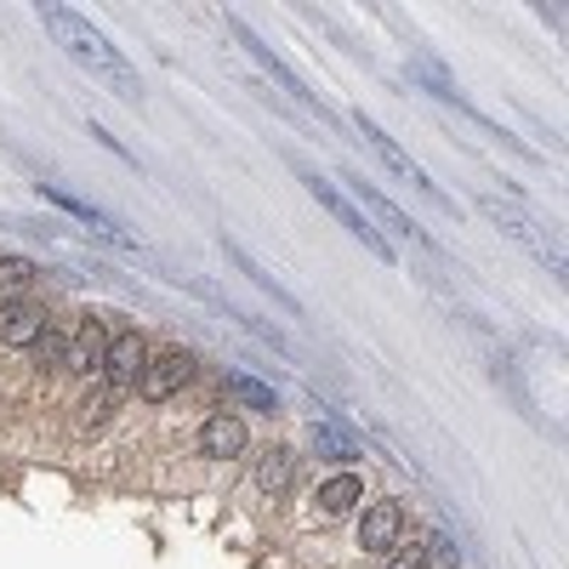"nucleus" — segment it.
Instances as JSON below:
<instances>
[{"instance_id":"4be33fe9","label":"nucleus","mask_w":569,"mask_h":569,"mask_svg":"<svg viewBox=\"0 0 569 569\" xmlns=\"http://www.w3.org/2000/svg\"><path fill=\"white\" fill-rule=\"evenodd\" d=\"M388 569H427V552H421V547H399V552L388 558Z\"/></svg>"},{"instance_id":"0eeeda50","label":"nucleus","mask_w":569,"mask_h":569,"mask_svg":"<svg viewBox=\"0 0 569 569\" xmlns=\"http://www.w3.org/2000/svg\"><path fill=\"white\" fill-rule=\"evenodd\" d=\"M246 445H251V433H246V421H240V416H211V421H206V433H200V450L217 456V461L246 456Z\"/></svg>"},{"instance_id":"f03ea898","label":"nucleus","mask_w":569,"mask_h":569,"mask_svg":"<svg viewBox=\"0 0 569 569\" xmlns=\"http://www.w3.org/2000/svg\"><path fill=\"white\" fill-rule=\"evenodd\" d=\"M194 376H200V359H194V353H182V348H171V353H160V359L142 365L137 393L149 399V405H160V399H177L188 382H194Z\"/></svg>"},{"instance_id":"412c9836","label":"nucleus","mask_w":569,"mask_h":569,"mask_svg":"<svg viewBox=\"0 0 569 569\" xmlns=\"http://www.w3.org/2000/svg\"><path fill=\"white\" fill-rule=\"evenodd\" d=\"M63 353H69V337L46 325V330H40V342H34V359H40V365H63Z\"/></svg>"},{"instance_id":"4468645a","label":"nucleus","mask_w":569,"mask_h":569,"mask_svg":"<svg viewBox=\"0 0 569 569\" xmlns=\"http://www.w3.org/2000/svg\"><path fill=\"white\" fill-rule=\"evenodd\" d=\"M233 34H240V40H246V52H251V58H257V63H262V69H268V74H273V80L284 86V91H297V98H308V91H302V80H297L291 69H284V63H279V58L268 52V46H262V40H257V34L246 29V23H233Z\"/></svg>"},{"instance_id":"39448f33","label":"nucleus","mask_w":569,"mask_h":569,"mask_svg":"<svg viewBox=\"0 0 569 569\" xmlns=\"http://www.w3.org/2000/svg\"><path fill=\"white\" fill-rule=\"evenodd\" d=\"M359 131L370 137V149H376V154H382V166H388V171H393L399 182H410V188H421V194H433V182H427V171H421V166H416V160H410V154L399 149V142H393V137H388L382 126H376V120H370V114H359Z\"/></svg>"},{"instance_id":"ddd939ff","label":"nucleus","mask_w":569,"mask_h":569,"mask_svg":"<svg viewBox=\"0 0 569 569\" xmlns=\"http://www.w3.org/2000/svg\"><path fill=\"white\" fill-rule=\"evenodd\" d=\"M348 182H353V194H359L376 217H382V222H393L399 233H410V240H427V233H421V228H416V222H410V217H405V211L388 200V194H376V188H370V182H359V177H348Z\"/></svg>"},{"instance_id":"2eb2a0df","label":"nucleus","mask_w":569,"mask_h":569,"mask_svg":"<svg viewBox=\"0 0 569 569\" xmlns=\"http://www.w3.org/2000/svg\"><path fill=\"white\" fill-rule=\"evenodd\" d=\"M359 496H365L359 479H353V472H342V479H330V485L319 490V507H325V512H353Z\"/></svg>"},{"instance_id":"1a4fd4ad","label":"nucleus","mask_w":569,"mask_h":569,"mask_svg":"<svg viewBox=\"0 0 569 569\" xmlns=\"http://www.w3.org/2000/svg\"><path fill=\"white\" fill-rule=\"evenodd\" d=\"M485 211H490V217L501 222V233H507V240H525L530 251H541L547 262H558V257L547 251V240H541V228H536V222H530L525 211H512V206H501V200H485Z\"/></svg>"},{"instance_id":"5701e85b","label":"nucleus","mask_w":569,"mask_h":569,"mask_svg":"<svg viewBox=\"0 0 569 569\" xmlns=\"http://www.w3.org/2000/svg\"><path fill=\"white\" fill-rule=\"evenodd\" d=\"M427 547H439V563H445V569H456V563H461V552H456V547H450L445 536H433V541H427Z\"/></svg>"},{"instance_id":"7ed1b4c3","label":"nucleus","mask_w":569,"mask_h":569,"mask_svg":"<svg viewBox=\"0 0 569 569\" xmlns=\"http://www.w3.org/2000/svg\"><path fill=\"white\" fill-rule=\"evenodd\" d=\"M302 182H308V194H313V200H319V206H325L330 217H337V222H342V228L353 233L359 246H370L376 257H388V262H393V246H388V233H376V228L365 222V211H359V206H348V200L337 194V188H330L325 177H313V171H302Z\"/></svg>"},{"instance_id":"6ab92c4d","label":"nucleus","mask_w":569,"mask_h":569,"mask_svg":"<svg viewBox=\"0 0 569 569\" xmlns=\"http://www.w3.org/2000/svg\"><path fill=\"white\" fill-rule=\"evenodd\" d=\"M228 388H233V393H240V399H246L251 410H279V399H273V388H262V382H257V376H228Z\"/></svg>"},{"instance_id":"a211bd4d","label":"nucleus","mask_w":569,"mask_h":569,"mask_svg":"<svg viewBox=\"0 0 569 569\" xmlns=\"http://www.w3.org/2000/svg\"><path fill=\"white\" fill-rule=\"evenodd\" d=\"M222 251H228V257H233V262H240V268H246V273H251V279H257V284H262V291H268V297H273V302H279V308H297V297H291V291H279V284H273V279H268V273H262V268H257V262H251V257H246V251H240V246H233V240H228V246H222Z\"/></svg>"},{"instance_id":"20e7f679","label":"nucleus","mask_w":569,"mask_h":569,"mask_svg":"<svg viewBox=\"0 0 569 569\" xmlns=\"http://www.w3.org/2000/svg\"><path fill=\"white\" fill-rule=\"evenodd\" d=\"M142 365H149V342H142L137 330H114V337H109V359H103L109 388H114V393L131 388L137 376H142Z\"/></svg>"},{"instance_id":"f3484780","label":"nucleus","mask_w":569,"mask_h":569,"mask_svg":"<svg viewBox=\"0 0 569 569\" xmlns=\"http://www.w3.org/2000/svg\"><path fill=\"white\" fill-rule=\"evenodd\" d=\"M29 284H34V268H29V262H18V257L0 262V302H18Z\"/></svg>"},{"instance_id":"9b49d317","label":"nucleus","mask_w":569,"mask_h":569,"mask_svg":"<svg viewBox=\"0 0 569 569\" xmlns=\"http://www.w3.org/2000/svg\"><path fill=\"white\" fill-rule=\"evenodd\" d=\"M257 485L268 490V496H284L297 485V456L291 450H268L262 461H257Z\"/></svg>"},{"instance_id":"6e6552de","label":"nucleus","mask_w":569,"mask_h":569,"mask_svg":"<svg viewBox=\"0 0 569 569\" xmlns=\"http://www.w3.org/2000/svg\"><path fill=\"white\" fill-rule=\"evenodd\" d=\"M399 525H405L399 507H393V501H376V507L359 518V547H365V552H388V547L399 541Z\"/></svg>"},{"instance_id":"aec40b11","label":"nucleus","mask_w":569,"mask_h":569,"mask_svg":"<svg viewBox=\"0 0 569 569\" xmlns=\"http://www.w3.org/2000/svg\"><path fill=\"white\" fill-rule=\"evenodd\" d=\"M114 405H120V393H114L109 382H103V388H91V393H86V405H80V410H86V427L109 421V410H114Z\"/></svg>"},{"instance_id":"423d86ee","label":"nucleus","mask_w":569,"mask_h":569,"mask_svg":"<svg viewBox=\"0 0 569 569\" xmlns=\"http://www.w3.org/2000/svg\"><path fill=\"white\" fill-rule=\"evenodd\" d=\"M103 359H109V330H103L98 319H80V330L69 337L63 365H69V370H80V376H91V370H103Z\"/></svg>"},{"instance_id":"9d476101","label":"nucleus","mask_w":569,"mask_h":569,"mask_svg":"<svg viewBox=\"0 0 569 569\" xmlns=\"http://www.w3.org/2000/svg\"><path fill=\"white\" fill-rule=\"evenodd\" d=\"M40 330H46L40 308H7V319H0V342H7V348H34Z\"/></svg>"},{"instance_id":"dca6fc26","label":"nucleus","mask_w":569,"mask_h":569,"mask_svg":"<svg viewBox=\"0 0 569 569\" xmlns=\"http://www.w3.org/2000/svg\"><path fill=\"white\" fill-rule=\"evenodd\" d=\"M313 450H319L325 461H353V439L342 433V427H330V421L313 427Z\"/></svg>"},{"instance_id":"f8f14e48","label":"nucleus","mask_w":569,"mask_h":569,"mask_svg":"<svg viewBox=\"0 0 569 569\" xmlns=\"http://www.w3.org/2000/svg\"><path fill=\"white\" fill-rule=\"evenodd\" d=\"M40 200H46V206H58V211H69V217H80L86 228H98V233H120V228H114V222H109L103 211H91L86 200H74V194H63V188H58V182H40Z\"/></svg>"},{"instance_id":"f257e3e1","label":"nucleus","mask_w":569,"mask_h":569,"mask_svg":"<svg viewBox=\"0 0 569 569\" xmlns=\"http://www.w3.org/2000/svg\"><path fill=\"white\" fill-rule=\"evenodd\" d=\"M40 23L46 29H52L58 34V46H63V52L74 58V63H86V69H98L103 80H114L120 91H126V98H142V86H137V74H131V63L114 52V46L98 34V29H91L80 12H69V7H58V0H46V7H40Z\"/></svg>"}]
</instances>
